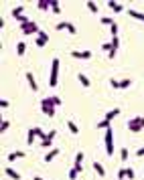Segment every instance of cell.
Returning a JSON list of instances; mask_svg holds the SVG:
<instances>
[{"mask_svg": "<svg viewBox=\"0 0 144 180\" xmlns=\"http://www.w3.org/2000/svg\"><path fill=\"white\" fill-rule=\"evenodd\" d=\"M126 128H128L130 132H134V134L142 132V128H144V115H136V117H132V120H128V122H126Z\"/></svg>", "mask_w": 144, "mask_h": 180, "instance_id": "obj_1", "label": "cell"}, {"mask_svg": "<svg viewBox=\"0 0 144 180\" xmlns=\"http://www.w3.org/2000/svg\"><path fill=\"white\" fill-rule=\"evenodd\" d=\"M59 67H61V61L53 59V63H51V77H49V85L51 87H57V83H59Z\"/></svg>", "mask_w": 144, "mask_h": 180, "instance_id": "obj_2", "label": "cell"}, {"mask_svg": "<svg viewBox=\"0 0 144 180\" xmlns=\"http://www.w3.org/2000/svg\"><path fill=\"white\" fill-rule=\"evenodd\" d=\"M104 142H106V154L108 156H112L114 154V132H112V128H108L106 130V134H104Z\"/></svg>", "mask_w": 144, "mask_h": 180, "instance_id": "obj_3", "label": "cell"}, {"mask_svg": "<svg viewBox=\"0 0 144 180\" xmlns=\"http://www.w3.org/2000/svg\"><path fill=\"white\" fill-rule=\"evenodd\" d=\"M61 103H63V99H61V97H57V95H51V97L41 99V105H51V107H59Z\"/></svg>", "mask_w": 144, "mask_h": 180, "instance_id": "obj_4", "label": "cell"}, {"mask_svg": "<svg viewBox=\"0 0 144 180\" xmlns=\"http://www.w3.org/2000/svg\"><path fill=\"white\" fill-rule=\"evenodd\" d=\"M21 28H22V34H39L41 33L39 26H37V23H33V20L29 24H24V26H21Z\"/></svg>", "mask_w": 144, "mask_h": 180, "instance_id": "obj_5", "label": "cell"}, {"mask_svg": "<svg viewBox=\"0 0 144 180\" xmlns=\"http://www.w3.org/2000/svg\"><path fill=\"white\" fill-rule=\"evenodd\" d=\"M91 51H71V57L73 59H83V61H87V59H91Z\"/></svg>", "mask_w": 144, "mask_h": 180, "instance_id": "obj_6", "label": "cell"}, {"mask_svg": "<svg viewBox=\"0 0 144 180\" xmlns=\"http://www.w3.org/2000/svg\"><path fill=\"white\" fill-rule=\"evenodd\" d=\"M47 41H49V34H47V33H43V31H41V33L37 34V41H35V45L39 47V49H43V47L47 45Z\"/></svg>", "mask_w": 144, "mask_h": 180, "instance_id": "obj_7", "label": "cell"}, {"mask_svg": "<svg viewBox=\"0 0 144 180\" xmlns=\"http://www.w3.org/2000/svg\"><path fill=\"white\" fill-rule=\"evenodd\" d=\"M59 152H61V150H59V148H53V150H49V152H47V154H45V164H49V162H51V160H55V158L59 156Z\"/></svg>", "mask_w": 144, "mask_h": 180, "instance_id": "obj_8", "label": "cell"}, {"mask_svg": "<svg viewBox=\"0 0 144 180\" xmlns=\"http://www.w3.org/2000/svg\"><path fill=\"white\" fill-rule=\"evenodd\" d=\"M39 130H41V128H31V130H29V134H26V144H29V146L35 142V138L39 136Z\"/></svg>", "mask_w": 144, "mask_h": 180, "instance_id": "obj_9", "label": "cell"}, {"mask_svg": "<svg viewBox=\"0 0 144 180\" xmlns=\"http://www.w3.org/2000/svg\"><path fill=\"white\" fill-rule=\"evenodd\" d=\"M101 49H104V51L110 55V59H114V57H116V49H114V45H112V43H104V45H101Z\"/></svg>", "mask_w": 144, "mask_h": 180, "instance_id": "obj_10", "label": "cell"}, {"mask_svg": "<svg viewBox=\"0 0 144 180\" xmlns=\"http://www.w3.org/2000/svg\"><path fill=\"white\" fill-rule=\"evenodd\" d=\"M26 81H29V87H31L33 91H39V85H37V81H35L33 73H26Z\"/></svg>", "mask_w": 144, "mask_h": 180, "instance_id": "obj_11", "label": "cell"}, {"mask_svg": "<svg viewBox=\"0 0 144 180\" xmlns=\"http://www.w3.org/2000/svg\"><path fill=\"white\" fill-rule=\"evenodd\" d=\"M24 156H26V152H22V150H18V152H10V154H8V162H14V160L24 158Z\"/></svg>", "mask_w": 144, "mask_h": 180, "instance_id": "obj_12", "label": "cell"}, {"mask_svg": "<svg viewBox=\"0 0 144 180\" xmlns=\"http://www.w3.org/2000/svg\"><path fill=\"white\" fill-rule=\"evenodd\" d=\"M93 170L98 172V176H100V178H104V176H106V168L101 166L100 162H93Z\"/></svg>", "mask_w": 144, "mask_h": 180, "instance_id": "obj_13", "label": "cell"}, {"mask_svg": "<svg viewBox=\"0 0 144 180\" xmlns=\"http://www.w3.org/2000/svg\"><path fill=\"white\" fill-rule=\"evenodd\" d=\"M77 79H79V83H81L83 87H89V85H91V81L87 79V75H83V73H77Z\"/></svg>", "mask_w": 144, "mask_h": 180, "instance_id": "obj_14", "label": "cell"}, {"mask_svg": "<svg viewBox=\"0 0 144 180\" xmlns=\"http://www.w3.org/2000/svg\"><path fill=\"white\" fill-rule=\"evenodd\" d=\"M116 115H120V109H118V107H116V109H110V111H108L106 115H104V120H108V122H112V120H114Z\"/></svg>", "mask_w": 144, "mask_h": 180, "instance_id": "obj_15", "label": "cell"}, {"mask_svg": "<svg viewBox=\"0 0 144 180\" xmlns=\"http://www.w3.org/2000/svg\"><path fill=\"white\" fill-rule=\"evenodd\" d=\"M4 172H6V176H10L12 180H21V174H18V172H16V170H12L10 166H8V168L4 170Z\"/></svg>", "mask_w": 144, "mask_h": 180, "instance_id": "obj_16", "label": "cell"}, {"mask_svg": "<svg viewBox=\"0 0 144 180\" xmlns=\"http://www.w3.org/2000/svg\"><path fill=\"white\" fill-rule=\"evenodd\" d=\"M41 109H43V113L45 115H49V117L55 115V107H51V105H41Z\"/></svg>", "mask_w": 144, "mask_h": 180, "instance_id": "obj_17", "label": "cell"}, {"mask_svg": "<svg viewBox=\"0 0 144 180\" xmlns=\"http://www.w3.org/2000/svg\"><path fill=\"white\" fill-rule=\"evenodd\" d=\"M39 10H49L51 8V0H39Z\"/></svg>", "mask_w": 144, "mask_h": 180, "instance_id": "obj_18", "label": "cell"}, {"mask_svg": "<svg viewBox=\"0 0 144 180\" xmlns=\"http://www.w3.org/2000/svg\"><path fill=\"white\" fill-rule=\"evenodd\" d=\"M128 14H130V16H134L136 20H142V23H144V12H138V10H132V8H130V10H128Z\"/></svg>", "mask_w": 144, "mask_h": 180, "instance_id": "obj_19", "label": "cell"}, {"mask_svg": "<svg viewBox=\"0 0 144 180\" xmlns=\"http://www.w3.org/2000/svg\"><path fill=\"white\" fill-rule=\"evenodd\" d=\"M22 12H24V6H14V8H12V16H14V18H21Z\"/></svg>", "mask_w": 144, "mask_h": 180, "instance_id": "obj_20", "label": "cell"}, {"mask_svg": "<svg viewBox=\"0 0 144 180\" xmlns=\"http://www.w3.org/2000/svg\"><path fill=\"white\" fill-rule=\"evenodd\" d=\"M24 53H26V45H24V43L21 41V43L16 45V55H18V57H22Z\"/></svg>", "mask_w": 144, "mask_h": 180, "instance_id": "obj_21", "label": "cell"}, {"mask_svg": "<svg viewBox=\"0 0 144 180\" xmlns=\"http://www.w3.org/2000/svg\"><path fill=\"white\" fill-rule=\"evenodd\" d=\"M51 10L55 12V14H61V6H59L57 0H51Z\"/></svg>", "mask_w": 144, "mask_h": 180, "instance_id": "obj_22", "label": "cell"}, {"mask_svg": "<svg viewBox=\"0 0 144 180\" xmlns=\"http://www.w3.org/2000/svg\"><path fill=\"white\" fill-rule=\"evenodd\" d=\"M55 28L57 31H67V28H69V23H67V20H61V23L55 24Z\"/></svg>", "mask_w": 144, "mask_h": 180, "instance_id": "obj_23", "label": "cell"}, {"mask_svg": "<svg viewBox=\"0 0 144 180\" xmlns=\"http://www.w3.org/2000/svg\"><path fill=\"white\" fill-rule=\"evenodd\" d=\"M130 85H132V79H122V81H120V89H128V87H130Z\"/></svg>", "mask_w": 144, "mask_h": 180, "instance_id": "obj_24", "label": "cell"}, {"mask_svg": "<svg viewBox=\"0 0 144 180\" xmlns=\"http://www.w3.org/2000/svg\"><path fill=\"white\" fill-rule=\"evenodd\" d=\"M67 128H69V132H71V134H77V132H79V128L75 125V122H71V120L67 122Z\"/></svg>", "mask_w": 144, "mask_h": 180, "instance_id": "obj_25", "label": "cell"}, {"mask_svg": "<svg viewBox=\"0 0 144 180\" xmlns=\"http://www.w3.org/2000/svg\"><path fill=\"white\" fill-rule=\"evenodd\" d=\"M98 128L106 132V130H108V128H112V125H110V122H108V120H101V122H98Z\"/></svg>", "mask_w": 144, "mask_h": 180, "instance_id": "obj_26", "label": "cell"}, {"mask_svg": "<svg viewBox=\"0 0 144 180\" xmlns=\"http://www.w3.org/2000/svg\"><path fill=\"white\" fill-rule=\"evenodd\" d=\"M8 128H10V122H8V120H2V124H0V132H6Z\"/></svg>", "mask_w": 144, "mask_h": 180, "instance_id": "obj_27", "label": "cell"}, {"mask_svg": "<svg viewBox=\"0 0 144 180\" xmlns=\"http://www.w3.org/2000/svg\"><path fill=\"white\" fill-rule=\"evenodd\" d=\"M120 156H122V160H124V162L128 160V156H130V152H128V148H122V152H120Z\"/></svg>", "mask_w": 144, "mask_h": 180, "instance_id": "obj_28", "label": "cell"}, {"mask_svg": "<svg viewBox=\"0 0 144 180\" xmlns=\"http://www.w3.org/2000/svg\"><path fill=\"white\" fill-rule=\"evenodd\" d=\"M87 8L96 14V12H98V4H96V2H87Z\"/></svg>", "mask_w": 144, "mask_h": 180, "instance_id": "obj_29", "label": "cell"}, {"mask_svg": "<svg viewBox=\"0 0 144 180\" xmlns=\"http://www.w3.org/2000/svg\"><path fill=\"white\" fill-rule=\"evenodd\" d=\"M110 33H112V36H118V24H116V23L110 26Z\"/></svg>", "mask_w": 144, "mask_h": 180, "instance_id": "obj_30", "label": "cell"}, {"mask_svg": "<svg viewBox=\"0 0 144 180\" xmlns=\"http://www.w3.org/2000/svg\"><path fill=\"white\" fill-rule=\"evenodd\" d=\"M51 144H53V140H49V138H47V140L41 142V148H51Z\"/></svg>", "mask_w": 144, "mask_h": 180, "instance_id": "obj_31", "label": "cell"}, {"mask_svg": "<svg viewBox=\"0 0 144 180\" xmlns=\"http://www.w3.org/2000/svg\"><path fill=\"white\" fill-rule=\"evenodd\" d=\"M101 24H114V18H110V16H104V18H101Z\"/></svg>", "mask_w": 144, "mask_h": 180, "instance_id": "obj_32", "label": "cell"}, {"mask_svg": "<svg viewBox=\"0 0 144 180\" xmlns=\"http://www.w3.org/2000/svg\"><path fill=\"white\" fill-rule=\"evenodd\" d=\"M112 45H114L116 51H118V47H120V39H118V36H112Z\"/></svg>", "mask_w": 144, "mask_h": 180, "instance_id": "obj_33", "label": "cell"}, {"mask_svg": "<svg viewBox=\"0 0 144 180\" xmlns=\"http://www.w3.org/2000/svg\"><path fill=\"white\" fill-rule=\"evenodd\" d=\"M110 85L114 89H120V81H118V79H110Z\"/></svg>", "mask_w": 144, "mask_h": 180, "instance_id": "obj_34", "label": "cell"}, {"mask_svg": "<svg viewBox=\"0 0 144 180\" xmlns=\"http://www.w3.org/2000/svg\"><path fill=\"white\" fill-rule=\"evenodd\" d=\"M77 174H79V172H77L75 168H71V170H69V178H71V180H75V178H77Z\"/></svg>", "mask_w": 144, "mask_h": 180, "instance_id": "obj_35", "label": "cell"}, {"mask_svg": "<svg viewBox=\"0 0 144 180\" xmlns=\"http://www.w3.org/2000/svg\"><path fill=\"white\" fill-rule=\"evenodd\" d=\"M81 160H83V152H77L75 154V164H81Z\"/></svg>", "mask_w": 144, "mask_h": 180, "instance_id": "obj_36", "label": "cell"}, {"mask_svg": "<svg viewBox=\"0 0 144 180\" xmlns=\"http://www.w3.org/2000/svg\"><path fill=\"white\" fill-rule=\"evenodd\" d=\"M126 178L134 180V170H132V168H126Z\"/></svg>", "mask_w": 144, "mask_h": 180, "instance_id": "obj_37", "label": "cell"}, {"mask_svg": "<svg viewBox=\"0 0 144 180\" xmlns=\"http://www.w3.org/2000/svg\"><path fill=\"white\" fill-rule=\"evenodd\" d=\"M126 178V168H120V172H118V180H124Z\"/></svg>", "mask_w": 144, "mask_h": 180, "instance_id": "obj_38", "label": "cell"}, {"mask_svg": "<svg viewBox=\"0 0 144 180\" xmlns=\"http://www.w3.org/2000/svg\"><path fill=\"white\" fill-rule=\"evenodd\" d=\"M67 31H69L71 34H77V28H75V24H71V23H69V28H67Z\"/></svg>", "mask_w": 144, "mask_h": 180, "instance_id": "obj_39", "label": "cell"}, {"mask_svg": "<svg viewBox=\"0 0 144 180\" xmlns=\"http://www.w3.org/2000/svg\"><path fill=\"white\" fill-rule=\"evenodd\" d=\"M55 136H57V130H51V132H47V138H49V140H53Z\"/></svg>", "mask_w": 144, "mask_h": 180, "instance_id": "obj_40", "label": "cell"}, {"mask_svg": "<svg viewBox=\"0 0 144 180\" xmlns=\"http://www.w3.org/2000/svg\"><path fill=\"white\" fill-rule=\"evenodd\" d=\"M0 107L6 109V107H8V99H0Z\"/></svg>", "mask_w": 144, "mask_h": 180, "instance_id": "obj_41", "label": "cell"}, {"mask_svg": "<svg viewBox=\"0 0 144 180\" xmlns=\"http://www.w3.org/2000/svg\"><path fill=\"white\" fill-rule=\"evenodd\" d=\"M112 10H114V12H122V10H124V6H122V4H116Z\"/></svg>", "mask_w": 144, "mask_h": 180, "instance_id": "obj_42", "label": "cell"}, {"mask_svg": "<svg viewBox=\"0 0 144 180\" xmlns=\"http://www.w3.org/2000/svg\"><path fill=\"white\" fill-rule=\"evenodd\" d=\"M136 156H140V158L144 156V146H142V148H138V150H136Z\"/></svg>", "mask_w": 144, "mask_h": 180, "instance_id": "obj_43", "label": "cell"}, {"mask_svg": "<svg viewBox=\"0 0 144 180\" xmlns=\"http://www.w3.org/2000/svg\"><path fill=\"white\" fill-rule=\"evenodd\" d=\"M73 168L77 170V172H81V170H83V166H81V164H73Z\"/></svg>", "mask_w": 144, "mask_h": 180, "instance_id": "obj_44", "label": "cell"}, {"mask_svg": "<svg viewBox=\"0 0 144 180\" xmlns=\"http://www.w3.org/2000/svg\"><path fill=\"white\" fill-rule=\"evenodd\" d=\"M33 180H45V178H41V176H35V178Z\"/></svg>", "mask_w": 144, "mask_h": 180, "instance_id": "obj_45", "label": "cell"}]
</instances>
